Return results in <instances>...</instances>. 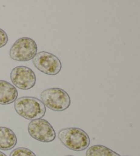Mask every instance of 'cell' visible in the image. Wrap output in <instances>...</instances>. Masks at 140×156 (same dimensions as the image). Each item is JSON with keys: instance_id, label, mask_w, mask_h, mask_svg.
Returning <instances> with one entry per match:
<instances>
[{"instance_id": "cell-1", "label": "cell", "mask_w": 140, "mask_h": 156, "mask_svg": "<svg viewBox=\"0 0 140 156\" xmlns=\"http://www.w3.org/2000/svg\"><path fill=\"white\" fill-rule=\"evenodd\" d=\"M14 107L17 114L27 120L41 119L46 114V107L35 97L23 96L15 101Z\"/></svg>"}, {"instance_id": "cell-2", "label": "cell", "mask_w": 140, "mask_h": 156, "mask_svg": "<svg viewBox=\"0 0 140 156\" xmlns=\"http://www.w3.org/2000/svg\"><path fill=\"white\" fill-rule=\"evenodd\" d=\"M58 138L64 146L75 151H82L86 149L90 143L88 133L77 127L61 129L58 133Z\"/></svg>"}, {"instance_id": "cell-3", "label": "cell", "mask_w": 140, "mask_h": 156, "mask_svg": "<svg viewBox=\"0 0 140 156\" xmlns=\"http://www.w3.org/2000/svg\"><path fill=\"white\" fill-rule=\"evenodd\" d=\"M40 101L45 107L55 112H63L71 105V97L61 88L47 89L40 95Z\"/></svg>"}, {"instance_id": "cell-4", "label": "cell", "mask_w": 140, "mask_h": 156, "mask_svg": "<svg viewBox=\"0 0 140 156\" xmlns=\"http://www.w3.org/2000/svg\"><path fill=\"white\" fill-rule=\"evenodd\" d=\"M36 43L29 37H21L12 45L9 52L10 58L17 61H28L37 54Z\"/></svg>"}, {"instance_id": "cell-5", "label": "cell", "mask_w": 140, "mask_h": 156, "mask_svg": "<svg viewBox=\"0 0 140 156\" xmlns=\"http://www.w3.org/2000/svg\"><path fill=\"white\" fill-rule=\"evenodd\" d=\"M33 64L37 69L45 74L55 76L60 73L62 63L55 55L48 52H37L32 59Z\"/></svg>"}, {"instance_id": "cell-6", "label": "cell", "mask_w": 140, "mask_h": 156, "mask_svg": "<svg viewBox=\"0 0 140 156\" xmlns=\"http://www.w3.org/2000/svg\"><path fill=\"white\" fill-rule=\"evenodd\" d=\"M28 132L32 138L42 142H52L56 137L52 125L42 118L32 120L29 123Z\"/></svg>"}, {"instance_id": "cell-7", "label": "cell", "mask_w": 140, "mask_h": 156, "mask_svg": "<svg viewBox=\"0 0 140 156\" xmlns=\"http://www.w3.org/2000/svg\"><path fill=\"white\" fill-rule=\"evenodd\" d=\"M10 79L15 87L28 90L36 83V76L32 69L26 66H17L11 71Z\"/></svg>"}, {"instance_id": "cell-8", "label": "cell", "mask_w": 140, "mask_h": 156, "mask_svg": "<svg viewBox=\"0 0 140 156\" xmlns=\"http://www.w3.org/2000/svg\"><path fill=\"white\" fill-rule=\"evenodd\" d=\"M18 91L14 85L0 80V105H9L17 100Z\"/></svg>"}, {"instance_id": "cell-9", "label": "cell", "mask_w": 140, "mask_h": 156, "mask_svg": "<svg viewBox=\"0 0 140 156\" xmlns=\"http://www.w3.org/2000/svg\"><path fill=\"white\" fill-rule=\"evenodd\" d=\"M17 143V138L14 131L8 127H0V149H12Z\"/></svg>"}, {"instance_id": "cell-10", "label": "cell", "mask_w": 140, "mask_h": 156, "mask_svg": "<svg viewBox=\"0 0 140 156\" xmlns=\"http://www.w3.org/2000/svg\"><path fill=\"white\" fill-rule=\"evenodd\" d=\"M86 156H120L118 153L103 145L96 144L90 147L86 151Z\"/></svg>"}, {"instance_id": "cell-11", "label": "cell", "mask_w": 140, "mask_h": 156, "mask_svg": "<svg viewBox=\"0 0 140 156\" xmlns=\"http://www.w3.org/2000/svg\"><path fill=\"white\" fill-rule=\"evenodd\" d=\"M10 156H36V154L28 148L18 147L13 150Z\"/></svg>"}, {"instance_id": "cell-12", "label": "cell", "mask_w": 140, "mask_h": 156, "mask_svg": "<svg viewBox=\"0 0 140 156\" xmlns=\"http://www.w3.org/2000/svg\"><path fill=\"white\" fill-rule=\"evenodd\" d=\"M8 41V37L4 30L0 28V48L4 47Z\"/></svg>"}, {"instance_id": "cell-13", "label": "cell", "mask_w": 140, "mask_h": 156, "mask_svg": "<svg viewBox=\"0 0 140 156\" xmlns=\"http://www.w3.org/2000/svg\"><path fill=\"white\" fill-rule=\"evenodd\" d=\"M0 156H7L6 154H4L3 152L0 151Z\"/></svg>"}, {"instance_id": "cell-14", "label": "cell", "mask_w": 140, "mask_h": 156, "mask_svg": "<svg viewBox=\"0 0 140 156\" xmlns=\"http://www.w3.org/2000/svg\"><path fill=\"white\" fill-rule=\"evenodd\" d=\"M66 156H73V155H66Z\"/></svg>"}, {"instance_id": "cell-15", "label": "cell", "mask_w": 140, "mask_h": 156, "mask_svg": "<svg viewBox=\"0 0 140 156\" xmlns=\"http://www.w3.org/2000/svg\"><path fill=\"white\" fill-rule=\"evenodd\" d=\"M125 156H127V155H125Z\"/></svg>"}]
</instances>
